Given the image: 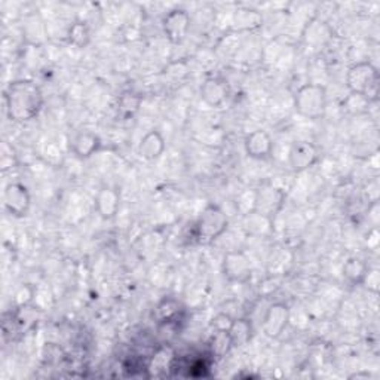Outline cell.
Here are the masks:
<instances>
[{"mask_svg":"<svg viewBox=\"0 0 380 380\" xmlns=\"http://www.w3.org/2000/svg\"><path fill=\"white\" fill-rule=\"evenodd\" d=\"M288 322V310L282 305H275L269 309L268 315L264 318L263 322V328L264 332L271 337H277L279 336L282 330L287 327Z\"/></svg>","mask_w":380,"mask_h":380,"instance_id":"8","label":"cell"},{"mask_svg":"<svg viewBox=\"0 0 380 380\" xmlns=\"http://www.w3.org/2000/svg\"><path fill=\"white\" fill-rule=\"evenodd\" d=\"M70 41L76 45H85L88 41V30H87V27H85L83 24H74L72 27V30H70Z\"/></svg>","mask_w":380,"mask_h":380,"instance_id":"16","label":"cell"},{"mask_svg":"<svg viewBox=\"0 0 380 380\" xmlns=\"http://www.w3.org/2000/svg\"><path fill=\"white\" fill-rule=\"evenodd\" d=\"M348 85L354 94H359L368 101L377 97L379 74L372 64L359 63L348 73Z\"/></svg>","mask_w":380,"mask_h":380,"instance_id":"2","label":"cell"},{"mask_svg":"<svg viewBox=\"0 0 380 380\" xmlns=\"http://www.w3.org/2000/svg\"><path fill=\"white\" fill-rule=\"evenodd\" d=\"M28 205H30V196L27 193V189L21 184H9L5 190V207L9 213L15 215H23L27 213Z\"/></svg>","mask_w":380,"mask_h":380,"instance_id":"5","label":"cell"},{"mask_svg":"<svg viewBox=\"0 0 380 380\" xmlns=\"http://www.w3.org/2000/svg\"><path fill=\"white\" fill-rule=\"evenodd\" d=\"M246 154L251 158H266L272 150V141L263 131H254L245 141Z\"/></svg>","mask_w":380,"mask_h":380,"instance_id":"9","label":"cell"},{"mask_svg":"<svg viewBox=\"0 0 380 380\" xmlns=\"http://www.w3.org/2000/svg\"><path fill=\"white\" fill-rule=\"evenodd\" d=\"M164 27L169 41L180 42L183 41L184 36L187 34V30L190 27V18L184 11H173L167 15Z\"/></svg>","mask_w":380,"mask_h":380,"instance_id":"6","label":"cell"},{"mask_svg":"<svg viewBox=\"0 0 380 380\" xmlns=\"http://www.w3.org/2000/svg\"><path fill=\"white\" fill-rule=\"evenodd\" d=\"M9 116L15 120H30L42 107V92L30 81H20L9 85L6 91Z\"/></svg>","mask_w":380,"mask_h":380,"instance_id":"1","label":"cell"},{"mask_svg":"<svg viewBox=\"0 0 380 380\" xmlns=\"http://www.w3.org/2000/svg\"><path fill=\"white\" fill-rule=\"evenodd\" d=\"M97 147L98 138L91 134H83L74 141L76 154H79L81 156H89L94 150H97Z\"/></svg>","mask_w":380,"mask_h":380,"instance_id":"13","label":"cell"},{"mask_svg":"<svg viewBox=\"0 0 380 380\" xmlns=\"http://www.w3.org/2000/svg\"><path fill=\"white\" fill-rule=\"evenodd\" d=\"M232 257L233 259L229 257L226 262V266H233V269H227V275L235 279H242V277L249 275V264H246V260L244 257L240 260V264H236V257L235 255H232Z\"/></svg>","mask_w":380,"mask_h":380,"instance_id":"15","label":"cell"},{"mask_svg":"<svg viewBox=\"0 0 380 380\" xmlns=\"http://www.w3.org/2000/svg\"><path fill=\"white\" fill-rule=\"evenodd\" d=\"M227 226V218L215 207L208 208L198 223V237L201 241H211L222 235Z\"/></svg>","mask_w":380,"mask_h":380,"instance_id":"4","label":"cell"},{"mask_svg":"<svg viewBox=\"0 0 380 380\" xmlns=\"http://www.w3.org/2000/svg\"><path fill=\"white\" fill-rule=\"evenodd\" d=\"M345 275L352 281H361L363 278H366V275H367L366 264L358 259L349 260L348 264L345 266Z\"/></svg>","mask_w":380,"mask_h":380,"instance_id":"14","label":"cell"},{"mask_svg":"<svg viewBox=\"0 0 380 380\" xmlns=\"http://www.w3.org/2000/svg\"><path fill=\"white\" fill-rule=\"evenodd\" d=\"M201 94H202V98L208 104H210V106L217 107L224 101L226 95H227V89H226V85L222 81L210 79L205 82V85L201 89Z\"/></svg>","mask_w":380,"mask_h":380,"instance_id":"10","label":"cell"},{"mask_svg":"<svg viewBox=\"0 0 380 380\" xmlns=\"http://www.w3.org/2000/svg\"><path fill=\"white\" fill-rule=\"evenodd\" d=\"M164 151V140L158 132H150L141 140L140 154L146 159H155Z\"/></svg>","mask_w":380,"mask_h":380,"instance_id":"12","label":"cell"},{"mask_svg":"<svg viewBox=\"0 0 380 380\" xmlns=\"http://www.w3.org/2000/svg\"><path fill=\"white\" fill-rule=\"evenodd\" d=\"M119 207V196L112 189H104L97 196V210L104 218H110L116 214Z\"/></svg>","mask_w":380,"mask_h":380,"instance_id":"11","label":"cell"},{"mask_svg":"<svg viewBox=\"0 0 380 380\" xmlns=\"http://www.w3.org/2000/svg\"><path fill=\"white\" fill-rule=\"evenodd\" d=\"M296 109L302 116L318 119L326 110V89L319 85H306L296 97Z\"/></svg>","mask_w":380,"mask_h":380,"instance_id":"3","label":"cell"},{"mask_svg":"<svg viewBox=\"0 0 380 380\" xmlns=\"http://www.w3.org/2000/svg\"><path fill=\"white\" fill-rule=\"evenodd\" d=\"M318 158L317 147L309 142H297L290 151V165L294 171H303L309 168Z\"/></svg>","mask_w":380,"mask_h":380,"instance_id":"7","label":"cell"}]
</instances>
